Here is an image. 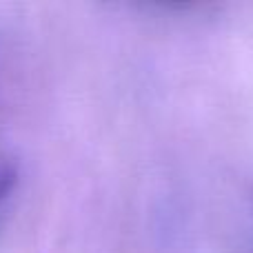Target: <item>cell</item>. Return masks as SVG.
Here are the masks:
<instances>
[]
</instances>
